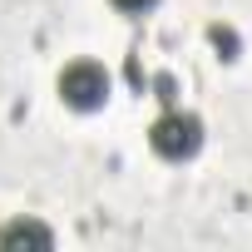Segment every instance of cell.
<instances>
[{
    "label": "cell",
    "instance_id": "1",
    "mask_svg": "<svg viewBox=\"0 0 252 252\" xmlns=\"http://www.w3.org/2000/svg\"><path fill=\"white\" fill-rule=\"evenodd\" d=\"M149 149L158 158H168V163H188L203 149V119L193 109H163L149 124Z\"/></svg>",
    "mask_w": 252,
    "mask_h": 252
},
{
    "label": "cell",
    "instance_id": "2",
    "mask_svg": "<svg viewBox=\"0 0 252 252\" xmlns=\"http://www.w3.org/2000/svg\"><path fill=\"white\" fill-rule=\"evenodd\" d=\"M55 89H60V99H64L74 114H94V109L109 104V94H114V74H109L99 60H69V64L60 69Z\"/></svg>",
    "mask_w": 252,
    "mask_h": 252
},
{
    "label": "cell",
    "instance_id": "3",
    "mask_svg": "<svg viewBox=\"0 0 252 252\" xmlns=\"http://www.w3.org/2000/svg\"><path fill=\"white\" fill-rule=\"evenodd\" d=\"M0 247H55V227L35 218H15L0 227Z\"/></svg>",
    "mask_w": 252,
    "mask_h": 252
},
{
    "label": "cell",
    "instance_id": "4",
    "mask_svg": "<svg viewBox=\"0 0 252 252\" xmlns=\"http://www.w3.org/2000/svg\"><path fill=\"white\" fill-rule=\"evenodd\" d=\"M109 5L119 15H149V10H158V0H109Z\"/></svg>",
    "mask_w": 252,
    "mask_h": 252
}]
</instances>
